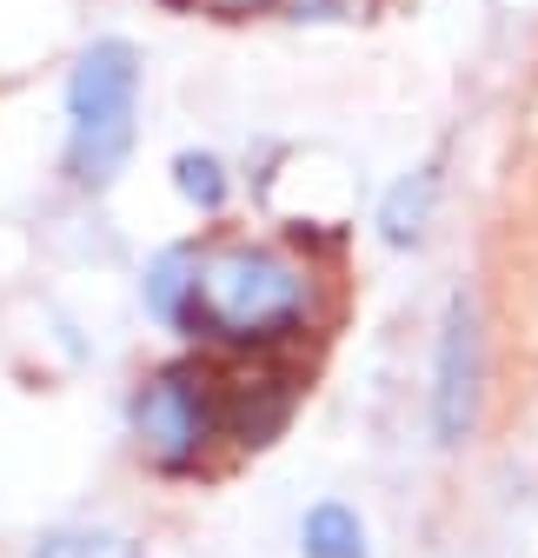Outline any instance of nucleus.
Here are the masks:
<instances>
[{"mask_svg":"<svg viewBox=\"0 0 538 558\" xmlns=\"http://www.w3.org/2000/svg\"><path fill=\"white\" fill-rule=\"evenodd\" d=\"M313 279L266 246H220L199 259V300H193V326H207L213 339L233 345H266L286 339L306 319Z\"/></svg>","mask_w":538,"mask_h":558,"instance_id":"f257e3e1","label":"nucleus"},{"mask_svg":"<svg viewBox=\"0 0 538 558\" xmlns=\"http://www.w3.org/2000/svg\"><path fill=\"white\" fill-rule=\"evenodd\" d=\"M133 107H140V53L126 40H94L66 81V173L74 186H113L133 154Z\"/></svg>","mask_w":538,"mask_h":558,"instance_id":"f03ea898","label":"nucleus"},{"mask_svg":"<svg viewBox=\"0 0 538 558\" xmlns=\"http://www.w3.org/2000/svg\"><path fill=\"white\" fill-rule=\"evenodd\" d=\"M486 412V313L479 293H452L445 319H439V345H432V433L439 446H465L479 433Z\"/></svg>","mask_w":538,"mask_h":558,"instance_id":"7ed1b4c3","label":"nucleus"},{"mask_svg":"<svg viewBox=\"0 0 538 558\" xmlns=\"http://www.w3.org/2000/svg\"><path fill=\"white\" fill-rule=\"evenodd\" d=\"M133 433L160 472H193L220 433V392H207V379L193 373H160L133 399Z\"/></svg>","mask_w":538,"mask_h":558,"instance_id":"20e7f679","label":"nucleus"},{"mask_svg":"<svg viewBox=\"0 0 538 558\" xmlns=\"http://www.w3.org/2000/svg\"><path fill=\"white\" fill-rule=\"evenodd\" d=\"M293 418V379L286 373H246L220 392V426L240 439V446H273V433Z\"/></svg>","mask_w":538,"mask_h":558,"instance_id":"39448f33","label":"nucleus"},{"mask_svg":"<svg viewBox=\"0 0 538 558\" xmlns=\"http://www.w3.org/2000/svg\"><path fill=\"white\" fill-rule=\"evenodd\" d=\"M193 300H199V253L167 246L147 272V313L167 319V326H193Z\"/></svg>","mask_w":538,"mask_h":558,"instance_id":"423d86ee","label":"nucleus"},{"mask_svg":"<svg viewBox=\"0 0 538 558\" xmlns=\"http://www.w3.org/2000/svg\"><path fill=\"white\" fill-rule=\"evenodd\" d=\"M432 199H439V180L432 173H406V180H399L386 193V206H379L386 246H419L426 240V220H432Z\"/></svg>","mask_w":538,"mask_h":558,"instance_id":"0eeeda50","label":"nucleus"},{"mask_svg":"<svg viewBox=\"0 0 538 558\" xmlns=\"http://www.w3.org/2000/svg\"><path fill=\"white\" fill-rule=\"evenodd\" d=\"M299 545H306V558H366V525H359V512H353V506L326 499V506H313V512H306Z\"/></svg>","mask_w":538,"mask_h":558,"instance_id":"6e6552de","label":"nucleus"},{"mask_svg":"<svg viewBox=\"0 0 538 558\" xmlns=\"http://www.w3.org/2000/svg\"><path fill=\"white\" fill-rule=\"evenodd\" d=\"M27 558H140V538H126V532H47Z\"/></svg>","mask_w":538,"mask_h":558,"instance_id":"1a4fd4ad","label":"nucleus"},{"mask_svg":"<svg viewBox=\"0 0 538 558\" xmlns=\"http://www.w3.org/2000/svg\"><path fill=\"white\" fill-rule=\"evenodd\" d=\"M173 180L193 206H207V214H220V199H227V167L213 154H180L173 160Z\"/></svg>","mask_w":538,"mask_h":558,"instance_id":"9d476101","label":"nucleus"},{"mask_svg":"<svg viewBox=\"0 0 538 558\" xmlns=\"http://www.w3.org/2000/svg\"><path fill=\"white\" fill-rule=\"evenodd\" d=\"M193 8H213V14L240 21V14H266V8H273V0H193Z\"/></svg>","mask_w":538,"mask_h":558,"instance_id":"9b49d317","label":"nucleus"}]
</instances>
